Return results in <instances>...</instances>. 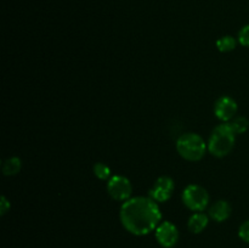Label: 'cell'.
<instances>
[{"label": "cell", "instance_id": "obj_15", "mask_svg": "<svg viewBox=\"0 0 249 248\" xmlns=\"http://www.w3.org/2000/svg\"><path fill=\"white\" fill-rule=\"evenodd\" d=\"M238 43L246 48H249V24H246L238 32Z\"/></svg>", "mask_w": 249, "mask_h": 248}, {"label": "cell", "instance_id": "obj_1", "mask_svg": "<svg viewBox=\"0 0 249 248\" xmlns=\"http://www.w3.org/2000/svg\"><path fill=\"white\" fill-rule=\"evenodd\" d=\"M119 216L126 231L133 235L143 236L157 229L162 213L157 202L151 197L140 196L124 202Z\"/></svg>", "mask_w": 249, "mask_h": 248}, {"label": "cell", "instance_id": "obj_11", "mask_svg": "<svg viewBox=\"0 0 249 248\" xmlns=\"http://www.w3.org/2000/svg\"><path fill=\"white\" fill-rule=\"evenodd\" d=\"M21 159H19L18 157H10L2 162V173H4L5 175H7V177H10V175H16L17 173L21 170Z\"/></svg>", "mask_w": 249, "mask_h": 248}, {"label": "cell", "instance_id": "obj_14", "mask_svg": "<svg viewBox=\"0 0 249 248\" xmlns=\"http://www.w3.org/2000/svg\"><path fill=\"white\" fill-rule=\"evenodd\" d=\"M94 173L99 179L101 180H107L109 177H111V168L108 167L105 163H95L94 165Z\"/></svg>", "mask_w": 249, "mask_h": 248}, {"label": "cell", "instance_id": "obj_9", "mask_svg": "<svg viewBox=\"0 0 249 248\" xmlns=\"http://www.w3.org/2000/svg\"><path fill=\"white\" fill-rule=\"evenodd\" d=\"M231 215V206L228 201H218L209 209V216L218 223L228 220Z\"/></svg>", "mask_w": 249, "mask_h": 248}, {"label": "cell", "instance_id": "obj_13", "mask_svg": "<svg viewBox=\"0 0 249 248\" xmlns=\"http://www.w3.org/2000/svg\"><path fill=\"white\" fill-rule=\"evenodd\" d=\"M236 39L231 35H225L221 36L216 40V48L221 53H229V51H232L236 48Z\"/></svg>", "mask_w": 249, "mask_h": 248}, {"label": "cell", "instance_id": "obj_6", "mask_svg": "<svg viewBox=\"0 0 249 248\" xmlns=\"http://www.w3.org/2000/svg\"><path fill=\"white\" fill-rule=\"evenodd\" d=\"M156 240L164 248L174 247L179 241L178 228L170 221H163L156 229Z\"/></svg>", "mask_w": 249, "mask_h": 248}, {"label": "cell", "instance_id": "obj_12", "mask_svg": "<svg viewBox=\"0 0 249 248\" xmlns=\"http://www.w3.org/2000/svg\"><path fill=\"white\" fill-rule=\"evenodd\" d=\"M230 125L232 128V130L235 131L236 135H240V134H245L248 130L249 121L246 117L237 116L230 122Z\"/></svg>", "mask_w": 249, "mask_h": 248}, {"label": "cell", "instance_id": "obj_17", "mask_svg": "<svg viewBox=\"0 0 249 248\" xmlns=\"http://www.w3.org/2000/svg\"><path fill=\"white\" fill-rule=\"evenodd\" d=\"M7 209H10V202H7L6 197H1V202H0V212H1V215H4L7 212Z\"/></svg>", "mask_w": 249, "mask_h": 248}, {"label": "cell", "instance_id": "obj_8", "mask_svg": "<svg viewBox=\"0 0 249 248\" xmlns=\"http://www.w3.org/2000/svg\"><path fill=\"white\" fill-rule=\"evenodd\" d=\"M174 191V181L169 177H160L153 184L150 197L156 202H167Z\"/></svg>", "mask_w": 249, "mask_h": 248}, {"label": "cell", "instance_id": "obj_7", "mask_svg": "<svg viewBox=\"0 0 249 248\" xmlns=\"http://www.w3.org/2000/svg\"><path fill=\"white\" fill-rule=\"evenodd\" d=\"M237 102L230 96H221L214 105V113L223 123H230L237 113Z\"/></svg>", "mask_w": 249, "mask_h": 248}, {"label": "cell", "instance_id": "obj_3", "mask_svg": "<svg viewBox=\"0 0 249 248\" xmlns=\"http://www.w3.org/2000/svg\"><path fill=\"white\" fill-rule=\"evenodd\" d=\"M177 150L184 159L190 162H198L206 155L207 143L198 134L186 133L178 139Z\"/></svg>", "mask_w": 249, "mask_h": 248}, {"label": "cell", "instance_id": "obj_10", "mask_svg": "<svg viewBox=\"0 0 249 248\" xmlns=\"http://www.w3.org/2000/svg\"><path fill=\"white\" fill-rule=\"evenodd\" d=\"M209 223L208 215H206L204 213L201 212H196L195 214H192L189 219V223H187V228L191 231L192 233H199L207 228Z\"/></svg>", "mask_w": 249, "mask_h": 248}, {"label": "cell", "instance_id": "obj_5", "mask_svg": "<svg viewBox=\"0 0 249 248\" xmlns=\"http://www.w3.org/2000/svg\"><path fill=\"white\" fill-rule=\"evenodd\" d=\"M107 192L116 201H128L133 192V186L128 177L114 175L107 182Z\"/></svg>", "mask_w": 249, "mask_h": 248}, {"label": "cell", "instance_id": "obj_4", "mask_svg": "<svg viewBox=\"0 0 249 248\" xmlns=\"http://www.w3.org/2000/svg\"><path fill=\"white\" fill-rule=\"evenodd\" d=\"M182 202L194 212H202L209 203V194L201 185L191 184L182 191Z\"/></svg>", "mask_w": 249, "mask_h": 248}, {"label": "cell", "instance_id": "obj_2", "mask_svg": "<svg viewBox=\"0 0 249 248\" xmlns=\"http://www.w3.org/2000/svg\"><path fill=\"white\" fill-rule=\"evenodd\" d=\"M236 134L230 123L219 124L212 131L208 141V150L215 157H225L235 147Z\"/></svg>", "mask_w": 249, "mask_h": 248}, {"label": "cell", "instance_id": "obj_16", "mask_svg": "<svg viewBox=\"0 0 249 248\" xmlns=\"http://www.w3.org/2000/svg\"><path fill=\"white\" fill-rule=\"evenodd\" d=\"M238 236H240V238L243 242L248 243L249 245V220L245 221V223L240 226V229H238Z\"/></svg>", "mask_w": 249, "mask_h": 248}]
</instances>
